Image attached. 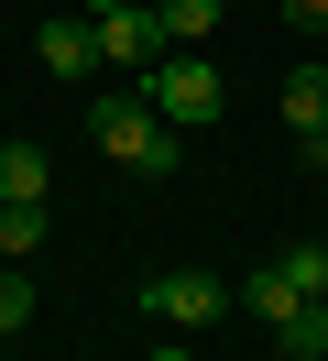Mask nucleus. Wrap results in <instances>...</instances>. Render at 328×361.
<instances>
[{
	"label": "nucleus",
	"instance_id": "f257e3e1",
	"mask_svg": "<svg viewBox=\"0 0 328 361\" xmlns=\"http://www.w3.org/2000/svg\"><path fill=\"white\" fill-rule=\"evenodd\" d=\"M87 142H99L109 164H131V176H175V154H186V132H175L142 88H109L99 110H87Z\"/></svg>",
	"mask_w": 328,
	"mask_h": 361
},
{
	"label": "nucleus",
	"instance_id": "f8f14e48",
	"mask_svg": "<svg viewBox=\"0 0 328 361\" xmlns=\"http://www.w3.org/2000/svg\"><path fill=\"white\" fill-rule=\"evenodd\" d=\"M22 329H33V274L0 263V339H22Z\"/></svg>",
	"mask_w": 328,
	"mask_h": 361
},
{
	"label": "nucleus",
	"instance_id": "2eb2a0df",
	"mask_svg": "<svg viewBox=\"0 0 328 361\" xmlns=\"http://www.w3.org/2000/svg\"><path fill=\"white\" fill-rule=\"evenodd\" d=\"M142 361H186V350H142Z\"/></svg>",
	"mask_w": 328,
	"mask_h": 361
},
{
	"label": "nucleus",
	"instance_id": "423d86ee",
	"mask_svg": "<svg viewBox=\"0 0 328 361\" xmlns=\"http://www.w3.org/2000/svg\"><path fill=\"white\" fill-rule=\"evenodd\" d=\"M284 132L306 142V164L328 154V66H296V77H284Z\"/></svg>",
	"mask_w": 328,
	"mask_h": 361
},
{
	"label": "nucleus",
	"instance_id": "1a4fd4ad",
	"mask_svg": "<svg viewBox=\"0 0 328 361\" xmlns=\"http://www.w3.org/2000/svg\"><path fill=\"white\" fill-rule=\"evenodd\" d=\"M44 252V197H22V208H0V263H33Z\"/></svg>",
	"mask_w": 328,
	"mask_h": 361
},
{
	"label": "nucleus",
	"instance_id": "7ed1b4c3",
	"mask_svg": "<svg viewBox=\"0 0 328 361\" xmlns=\"http://www.w3.org/2000/svg\"><path fill=\"white\" fill-rule=\"evenodd\" d=\"M164 55H175V33H164V11H153V0H131V11H99V66H121L131 88H142Z\"/></svg>",
	"mask_w": 328,
	"mask_h": 361
},
{
	"label": "nucleus",
	"instance_id": "9b49d317",
	"mask_svg": "<svg viewBox=\"0 0 328 361\" xmlns=\"http://www.w3.org/2000/svg\"><path fill=\"white\" fill-rule=\"evenodd\" d=\"M153 11H164L175 44H208V33H219V0H153Z\"/></svg>",
	"mask_w": 328,
	"mask_h": 361
},
{
	"label": "nucleus",
	"instance_id": "39448f33",
	"mask_svg": "<svg viewBox=\"0 0 328 361\" xmlns=\"http://www.w3.org/2000/svg\"><path fill=\"white\" fill-rule=\"evenodd\" d=\"M33 55H44V77H87L99 66V23H87V11H55V23L33 33Z\"/></svg>",
	"mask_w": 328,
	"mask_h": 361
},
{
	"label": "nucleus",
	"instance_id": "9d476101",
	"mask_svg": "<svg viewBox=\"0 0 328 361\" xmlns=\"http://www.w3.org/2000/svg\"><path fill=\"white\" fill-rule=\"evenodd\" d=\"M274 350H284V361H328V307H296V317L274 329Z\"/></svg>",
	"mask_w": 328,
	"mask_h": 361
},
{
	"label": "nucleus",
	"instance_id": "ddd939ff",
	"mask_svg": "<svg viewBox=\"0 0 328 361\" xmlns=\"http://www.w3.org/2000/svg\"><path fill=\"white\" fill-rule=\"evenodd\" d=\"M284 23H296V33H328V0H284Z\"/></svg>",
	"mask_w": 328,
	"mask_h": 361
},
{
	"label": "nucleus",
	"instance_id": "0eeeda50",
	"mask_svg": "<svg viewBox=\"0 0 328 361\" xmlns=\"http://www.w3.org/2000/svg\"><path fill=\"white\" fill-rule=\"evenodd\" d=\"M241 307H252L262 329H284V317H296V307H317V295H306V285H296V263H284V252H274V263H262V274H241Z\"/></svg>",
	"mask_w": 328,
	"mask_h": 361
},
{
	"label": "nucleus",
	"instance_id": "20e7f679",
	"mask_svg": "<svg viewBox=\"0 0 328 361\" xmlns=\"http://www.w3.org/2000/svg\"><path fill=\"white\" fill-rule=\"evenodd\" d=\"M142 307L164 317V329H219V317L241 307V285H219V274H153Z\"/></svg>",
	"mask_w": 328,
	"mask_h": 361
},
{
	"label": "nucleus",
	"instance_id": "6e6552de",
	"mask_svg": "<svg viewBox=\"0 0 328 361\" xmlns=\"http://www.w3.org/2000/svg\"><path fill=\"white\" fill-rule=\"evenodd\" d=\"M44 176H55V164H44L33 142H0V208H22V197H44Z\"/></svg>",
	"mask_w": 328,
	"mask_h": 361
},
{
	"label": "nucleus",
	"instance_id": "f03ea898",
	"mask_svg": "<svg viewBox=\"0 0 328 361\" xmlns=\"http://www.w3.org/2000/svg\"><path fill=\"white\" fill-rule=\"evenodd\" d=\"M142 99H153V110L175 121V132H208V121H219V99H230V88H219V66H208L197 44H175L164 66L142 77Z\"/></svg>",
	"mask_w": 328,
	"mask_h": 361
},
{
	"label": "nucleus",
	"instance_id": "4468645a",
	"mask_svg": "<svg viewBox=\"0 0 328 361\" xmlns=\"http://www.w3.org/2000/svg\"><path fill=\"white\" fill-rule=\"evenodd\" d=\"M77 11H87V23H99V11H131V0H77Z\"/></svg>",
	"mask_w": 328,
	"mask_h": 361
}]
</instances>
